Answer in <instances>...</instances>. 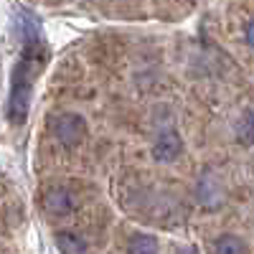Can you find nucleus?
<instances>
[{
    "label": "nucleus",
    "mask_w": 254,
    "mask_h": 254,
    "mask_svg": "<svg viewBox=\"0 0 254 254\" xmlns=\"http://www.w3.org/2000/svg\"><path fill=\"white\" fill-rule=\"evenodd\" d=\"M36 71H38V66H36V64H33L28 56H26V59H20V61H18V66H15V71H13L8 112H10V122H15V125H23L26 117H28Z\"/></svg>",
    "instance_id": "f257e3e1"
},
{
    "label": "nucleus",
    "mask_w": 254,
    "mask_h": 254,
    "mask_svg": "<svg viewBox=\"0 0 254 254\" xmlns=\"http://www.w3.org/2000/svg\"><path fill=\"white\" fill-rule=\"evenodd\" d=\"M54 135L64 147H74L87 135V122L76 112H61L54 120Z\"/></svg>",
    "instance_id": "f03ea898"
},
{
    "label": "nucleus",
    "mask_w": 254,
    "mask_h": 254,
    "mask_svg": "<svg viewBox=\"0 0 254 254\" xmlns=\"http://www.w3.org/2000/svg\"><path fill=\"white\" fill-rule=\"evenodd\" d=\"M183 153V140L176 130H165L158 135L155 145H153V158L160 163H171Z\"/></svg>",
    "instance_id": "7ed1b4c3"
},
{
    "label": "nucleus",
    "mask_w": 254,
    "mask_h": 254,
    "mask_svg": "<svg viewBox=\"0 0 254 254\" xmlns=\"http://www.w3.org/2000/svg\"><path fill=\"white\" fill-rule=\"evenodd\" d=\"M44 211L51 216H66L74 211V196L66 188H51L44 196Z\"/></svg>",
    "instance_id": "20e7f679"
},
{
    "label": "nucleus",
    "mask_w": 254,
    "mask_h": 254,
    "mask_svg": "<svg viewBox=\"0 0 254 254\" xmlns=\"http://www.w3.org/2000/svg\"><path fill=\"white\" fill-rule=\"evenodd\" d=\"M56 247L61 254H87V242L74 231H59L56 234Z\"/></svg>",
    "instance_id": "39448f33"
},
{
    "label": "nucleus",
    "mask_w": 254,
    "mask_h": 254,
    "mask_svg": "<svg viewBox=\"0 0 254 254\" xmlns=\"http://www.w3.org/2000/svg\"><path fill=\"white\" fill-rule=\"evenodd\" d=\"M214 252L216 254H247V244L239 237H234V234H224V237L216 239Z\"/></svg>",
    "instance_id": "423d86ee"
},
{
    "label": "nucleus",
    "mask_w": 254,
    "mask_h": 254,
    "mask_svg": "<svg viewBox=\"0 0 254 254\" xmlns=\"http://www.w3.org/2000/svg\"><path fill=\"white\" fill-rule=\"evenodd\" d=\"M127 252L130 254H158V242L150 234H137V237L130 239Z\"/></svg>",
    "instance_id": "0eeeda50"
},
{
    "label": "nucleus",
    "mask_w": 254,
    "mask_h": 254,
    "mask_svg": "<svg viewBox=\"0 0 254 254\" xmlns=\"http://www.w3.org/2000/svg\"><path fill=\"white\" fill-rule=\"evenodd\" d=\"M252 135H254V130H252V112H244L242 120L237 122V137H239V142L249 145L252 142Z\"/></svg>",
    "instance_id": "6e6552de"
},
{
    "label": "nucleus",
    "mask_w": 254,
    "mask_h": 254,
    "mask_svg": "<svg viewBox=\"0 0 254 254\" xmlns=\"http://www.w3.org/2000/svg\"><path fill=\"white\" fill-rule=\"evenodd\" d=\"M244 38H247V46H252V23L244 26Z\"/></svg>",
    "instance_id": "1a4fd4ad"
}]
</instances>
